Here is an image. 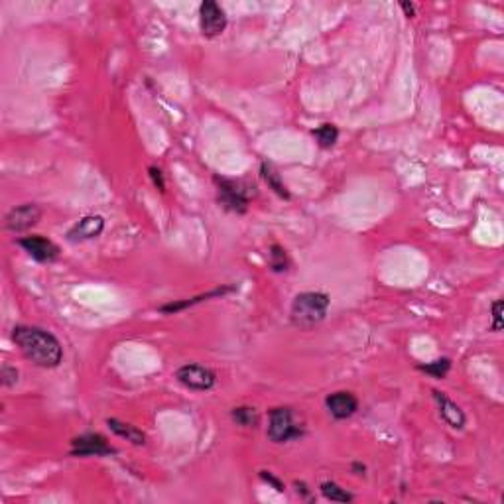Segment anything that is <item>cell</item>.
<instances>
[{"label":"cell","mask_w":504,"mask_h":504,"mask_svg":"<svg viewBox=\"0 0 504 504\" xmlns=\"http://www.w3.org/2000/svg\"><path fill=\"white\" fill-rule=\"evenodd\" d=\"M12 341L18 345L24 357L42 368L59 367L63 360V346L57 337L42 327L16 326L12 329Z\"/></svg>","instance_id":"obj_1"},{"label":"cell","mask_w":504,"mask_h":504,"mask_svg":"<svg viewBox=\"0 0 504 504\" xmlns=\"http://www.w3.org/2000/svg\"><path fill=\"white\" fill-rule=\"evenodd\" d=\"M329 295L323 292H304L298 294L292 302V323L300 329H309L326 319L327 309H329Z\"/></svg>","instance_id":"obj_2"},{"label":"cell","mask_w":504,"mask_h":504,"mask_svg":"<svg viewBox=\"0 0 504 504\" xmlns=\"http://www.w3.org/2000/svg\"><path fill=\"white\" fill-rule=\"evenodd\" d=\"M304 430L295 424L294 414L290 408H274L270 412V424H268V438L274 443H286V441L302 438Z\"/></svg>","instance_id":"obj_3"},{"label":"cell","mask_w":504,"mask_h":504,"mask_svg":"<svg viewBox=\"0 0 504 504\" xmlns=\"http://www.w3.org/2000/svg\"><path fill=\"white\" fill-rule=\"evenodd\" d=\"M176 378L179 384H183L189 390H197V392H205L211 390L217 382L215 372L209 370L207 367L201 365H183L176 370Z\"/></svg>","instance_id":"obj_4"},{"label":"cell","mask_w":504,"mask_h":504,"mask_svg":"<svg viewBox=\"0 0 504 504\" xmlns=\"http://www.w3.org/2000/svg\"><path fill=\"white\" fill-rule=\"evenodd\" d=\"M40 219H42V209L36 203H24L8 211V215L4 217V227L10 232H24L36 227Z\"/></svg>","instance_id":"obj_5"},{"label":"cell","mask_w":504,"mask_h":504,"mask_svg":"<svg viewBox=\"0 0 504 504\" xmlns=\"http://www.w3.org/2000/svg\"><path fill=\"white\" fill-rule=\"evenodd\" d=\"M113 453H115V447H111L108 441L101 433H83L71 441L74 457H105Z\"/></svg>","instance_id":"obj_6"},{"label":"cell","mask_w":504,"mask_h":504,"mask_svg":"<svg viewBox=\"0 0 504 504\" xmlns=\"http://www.w3.org/2000/svg\"><path fill=\"white\" fill-rule=\"evenodd\" d=\"M215 181L219 186V203L225 209L234 211V213H244L248 209V195L239 181L220 178H215Z\"/></svg>","instance_id":"obj_7"},{"label":"cell","mask_w":504,"mask_h":504,"mask_svg":"<svg viewBox=\"0 0 504 504\" xmlns=\"http://www.w3.org/2000/svg\"><path fill=\"white\" fill-rule=\"evenodd\" d=\"M200 26L203 36L207 38H215L225 31L227 28V14L220 8L217 2L213 0H205L200 6Z\"/></svg>","instance_id":"obj_8"},{"label":"cell","mask_w":504,"mask_h":504,"mask_svg":"<svg viewBox=\"0 0 504 504\" xmlns=\"http://www.w3.org/2000/svg\"><path fill=\"white\" fill-rule=\"evenodd\" d=\"M24 251L30 254L36 262H52L59 256V246L50 239H43L40 234H31V237H24L18 241Z\"/></svg>","instance_id":"obj_9"},{"label":"cell","mask_w":504,"mask_h":504,"mask_svg":"<svg viewBox=\"0 0 504 504\" xmlns=\"http://www.w3.org/2000/svg\"><path fill=\"white\" fill-rule=\"evenodd\" d=\"M433 400L438 402V408H440V414L443 421L453 428V430H463L465 428V414H463V410L453 402L445 392H440V390H433Z\"/></svg>","instance_id":"obj_10"},{"label":"cell","mask_w":504,"mask_h":504,"mask_svg":"<svg viewBox=\"0 0 504 504\" xmlns=\"http://www.w3.org/2000/svg\"><path fill=\"white\" fill-rule=\"evenodd\" d=\"M105 231V219L101 215H87L67 232L69 241H91Z\"/></svg>","instance_id":"obj_11"},{"label":"cell","mask_w":504,"mask_h":504,"mask_svg":"<svg viewBox=\"0 0 504 504\" xmlns=\"http://www.w3.org/2000/svg\"><path fill=\"white\" fill-rule=\"evenodd\" d=\"M327 410L331 412V416L335 420H346L351 418L358 408V400L351 392H335L326 400Z\"/></svg>","instance_id":"obj_12"},{"label":"cell","mask_w":504,"mask_h":504,"mask_svg":"<svg viewBox=\"0 0 504 504\" xmlns=\"http://www.w3.org/2000/svg\"><path fill=\"white\" fill-rule=\"evenodd\" d=\"M106 426L111 428L113 433H116L122 440L130 441L132 445H144L146 443V433L142 430H138L136 426H132V424H126V421L116 420V418H108Z\"/></svg>","instance_id":"obj_13"},{"label":"cell","mask_w":504,"mask_h":504,"mask_svg":"<svg viewBox=\"0 0 504 504\" xmlns=\"http://www.w3.org/2000/svg\"><path fill=\"white\" fill-rule=\"evenodd\" d=\"M234 288L232 286H225V288H217V290H211L207 294H201L197 298H191V300H181V302H172V304H166L160 307V312L162 314H178L181 309H186V307H191V305L195 304H201V302H207L211 298H219V295L227 294V292H232Z\"/></svg>","instance_id":"obj_14"},{"label":"cell","mask_w":504,"mask_h":504,"mask_svg":"<svg viewBox=\"0 0 504 504\" xmlns=\"http://www.w3.org/2000/svg\"><path fill=\"white\" fill-rule=\"evenodd\" d=\"M231 418L232 421H234L237 426H241V428H256L258 421H260L258 412L251 408V406H239V408H234L231 412Z\"/></svg>","instance_id":"obj_15"},{"label":"cell","mask_w":504,"mask_h":504,"mask_svg":"<svg viewBox=\"0 0 504 504\" xmlns=\"http://www.w3.org/2000/svg\"><path fill=\"white\" fill-rule=\"evenodd\" d=\"M312 134L317 140V144L321 148H333L335 142L339 140V130H337L335 125H321L319 128L312 130Z\"/></svg>","instance_id":"obj_16"},{"label":"cell","mask_w":504,"mask_h":504,"mask_svg":"<svg viewBox=\"0 0 504 504\" xmlns=\"http://www.w3.org/2000/svg\"><path fill=\"white\" fill-rule=\"evenodd\" d=\"M262 178L264 181L270 186V188L280 195V197H284V200H290V191L286 189V186L282 183V179H280V176H278V172L270 166V164H262Z\"/></svg>","instance_id":"obj_17"},{"label":"cell","mask_w":504,"mask_h":504,"mask_svg":"<svg viewBox=\"0 0 504 504\" xmlns=\"http://www.w3.org/2000/svg\"><path fill=\"white\" fill-rule=\"evenodd\" d=\"M418 368H420L421 372L441 380V378L447 377V372L451 368V360L449 358H438V360H431V363H426V365H418Z\"/></svg>","instance_id":"obj_18"},{"label":"cell","mask_w":504,"mask_h":504,"mask_svg":"<svg viewBox=\"0 0 504 504\" xmlns=\"http://www.w3.org/2000/svg\"><path fill=\"white\" fill-rule=\"evenodd\" d=\"M321 494L329 498V500H335V503H351L353 500V494L346 493L345 489H341L339 484L333 481H326L321 483Z\"/></svg>","instance_id":"obj_19"},{"label":"cell","mask_w":504,"mask_h":504,"mask_svg":"<svg viewBox=\"0 0 504 504\" xmlns=\"http://www.w3.org/2000/svg\"><path fill=\"white\" fill-rule=\"evenodd\" d=\"M270 266H272L274 272H286L288 270V254L284 251L280 244H274L272 248H270Z\"/></svg>","instance_id":"obj_20"},{"label":"cell","mask_w":504,"mask_h":504,"mask_svg":"<svg viewBox=\"0 0 504 504\" xmlns=\"http://www.w3.org/2000/svg\"><path fill=\"white\" fill-rule=\"evenodd\" d=\"M18 377H20V372H18V370H16L14 367H10V365H4L2 370H0L2 386H6V388H12V386L18 382Z\"/></svg>","instance_id":"obj_21"},{"label":"cell","mask_w":504,"mask_h":504,"mask_svg":"<svg viewBox=\"0 0 504 504\" xmlns=\"http://www.w3.org/2000/svg\"><path fill=\"white\" fill-rule=\"evenodd\" d=\"M493 329L500 331L503 329V300H496L493 304Z\"/></svg>","instance_id":"obj_22"},{"label":"cell","mask_w":504,"mask_h":504,"mask_svg":"<svg viewBox=\"0 0 504 504\" xmlns=\"http://www.w3.org/2000/svg\"><path fill=\"white\" fill-rule=\"evenodd\" d=\"M148 172H150V178L154 181V186H156L160 191H164V189H166V181H164V176H162V169L156 168V166H152Z\"/></svg>","instance_id":"obj_23"},{"label":"cell","mask_w":504,"mask_h":504,"mask_svg":"<svg viewBox=\"0 0 504 504\" xmlns=\"http://www.w3.org/2000/svg\"><path fill=\"white\" fill-rule=\"evenodd\" d=\"M260 477H262V479H264V481H266V483L272 484V486H274V489H276V491H280V493H282V491H284V484L280 483V481H278L276 477H274L272 472L260 471Z\"/></svg>","instance_id":"obj_24"},{"label":"cell","mask_w":504,"mask_h":504,"mask_svg":"<svg viewBox=\"0 0 504 504\" xmlns=\"http://www.w3.org/2000/svg\"><path fill=\"white\" fill-rule=\"evenodd\" d=\"M400 6H402V10L406 12V16H408V18H412V16H414V4H408V2H402Z\"/></svg>","instance_id":"obj_25"}]
</instances>
